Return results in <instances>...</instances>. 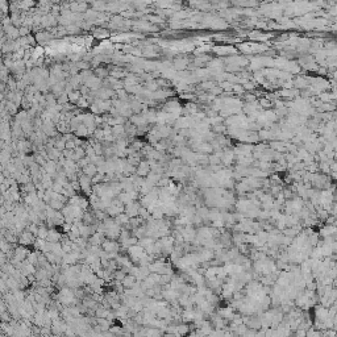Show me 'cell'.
Returning <instances> with one entry per match:
<instances>
[{"label": "cell", "instance_id": "obj_1", "mask_svg": "<svg viewBox=\"0 0 337 337\" xmlns=\"http://www.w3.org/2000/svg\"><path fill=\"white\" fill-rule=\"evenodd\" d=\"M122 283H124L125 287H133L136 284V277L134 275H127V277L122 279Z\"/></svg>", "mask_w": 337, "mask_h": 337}, {"label": "cell", "instance_id": "obj_2", "mask_svg": "<svg viewBox=\"0 0 337 337\" xmlns=\"http://www.w3.org/2000/svg\"><path fill=\"white\" fill-rule=\"evenodd\" d=\"M163 337H175V335H173V333H167V332H166V335H163Z\"/></svg>", "mask_w": 337, "mask_h": 337}]
</instances>
